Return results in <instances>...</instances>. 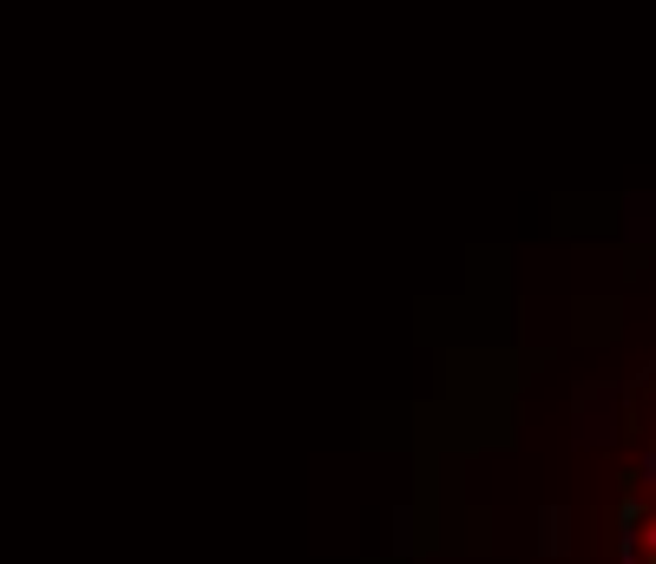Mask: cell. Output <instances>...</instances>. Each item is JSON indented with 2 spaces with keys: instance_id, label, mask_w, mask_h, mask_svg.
Segmentation results:
<instances>
[{
  "instance_id": "cell-1",
  "label": "cell",
  "mask_w": 656,
  "mask_h": 564,
  "mask_svg": "<svg viewBox=\"0 0 656 564\" xmlns=\"http://www.w3.org/2000/svg\"><path fill=\"white\" fill-rule=\"evenodd\" d=\"M644 486H656V453L644 460Z\"/></svg>"
},
{
  "instance_id": "cell-2",
  "label": "cell",
  "mask_w": 656,
  "mask_h": 564,
  "mask_svg": "<svg viewBox=\"0 0 656 564\" xmlns=\"http://www.w3.org/2000/svg\"><path fill=\"white\" fill-rule=\"evenodd\" d=\"M644 559H651V564H656V526H651V545H644Z\"/></svg>"
}]
</instances>
